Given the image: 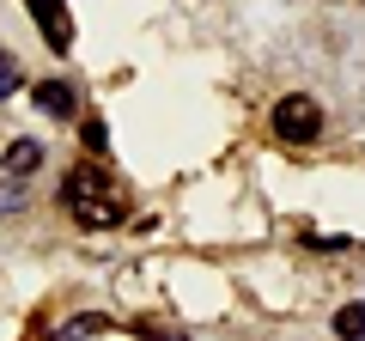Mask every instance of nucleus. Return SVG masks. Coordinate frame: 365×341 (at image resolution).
Segmentation results:
<instances>
[{"instance_id": "f257e3e1", "label": "nucleus", "mask_w": 365, "mask_h": 341, "mask_svg": "<svg viewBox=\"0 0 365 341\" xmlns=\"http://www.w3.org/2000/svg\"><path fill=\"white\" fill-rule=\"evenodd\" d=\"M61 208L73 213V225H86V232H110V225L128 220V195H122L116 183H110L104 170H67V183H61Z\"/></svg>"}, {"instance_id": "f03ea898", "label": "nucleus", "mask_w": 365, "mask_h": 341, "mask_svg": "<svg viewBox=\"0 0 365 341\" xmlns=\"http://www.w3.org/2000/svg\"><path fill=\"white\" fill-rule=\"evenodd\" d=\"M274 134H280V141H292V146H311L317 134H323V104H317V98H304V92L280 98V104H274Z\"/></svg>"}, {"instance_id": "7ed1b4c3", "label": "nucleus", "mask_w": 365, "mask_h": 341, "mask_svg": "<svg viewBox=\"0 0 365 341\" xmlns=\"http://www.w3.org/2000/svg\"><path fill=\"white\" fill-rule=\"evenodd\" d=\"M25 6H31V19H37V31H43L49 49H67V43H73V19H67L61 0H25Z\"/></svg>"}, {"instance_id": "20e7f679", "label": "nucleus", "mask_w": 365, "mask_h": 341, "mask_svg": "<svg viewBox=\"0 0 365 341\" xmlns=\"http://www.w3.org/2000/svg\"><path fill=\"white\" fill-rule=\"evenodd\" d=\"M37 110H43V116H73L79 98H73L67 79H43V86H37Z\"/></svg>"}, {"instance_id": "39448f33", "label": "nucleus", "mask_w": 365, "mask_h": 341, "mask_svg": "<svg viewBox=\"0 0 365 341\" xmlns=\"http://www.w3.org/2000/svg\"><path fill=\"white\" fill-rule=\"evenodd\" d=\"M0 165H6V177H31V170L43 165V146L37 141H13L6 153H0Z\"/></svg>"}, {"instance_id": "423d86ee", "label": "nucleus", "mask_w": 365, "mask_h": 341, "mask_svg": "<svg viewBox=\"0 0 365 341\" xmlns=\"http://www.w3.org/2000/svg\"><path fill=\"white\" fill-rule=\"evenodd\" d=\"M61 335H134V329L110 323L104 311H86V317H73V323H61Z\"/></svg>"}, {"instance_id": "0eeeda50", "label": "nucleus", "mask_w": 365, "mask_h": 341, "mask_svg": "<svg viewBox=\"0 0 365 341\" xmlns=\"http://www.w3.org/2000/svg\"><path fill=\"white\" fill-rule=\"evenodd\" d=\"M335 335L365 341V305H341V311H335Z\"/></svg>"}, {"instance_id": "6e6552de", "label": "nucleus", "mask_w": 365, "mask_h": 341, "mask_svg": "<svg viewBox=\"0 0 365 341\" xmlns=\"http://www.w3.org/2000/svg\"><path fill=\"white\" fill-rule=\"evenodd\" d=\"M25 208V183L19 177H0V213H19Z\"/></svg>"}, {"instance_id": "1a4fd4ad", "label": "nucleus", "mask_w": 365, "mask_h": 341, "mask_svg": "<svg viewBox=\"0 0 365 341\" xmlns=\"http://www.w3.org/2000/svg\"><path fill=\"white\" fill-rule=\"evenodd\" d=\"M13 92H19V61L0 49V98H13Z\"/></svg>"}, {"instance_id": "9d476101", "label": "nucleus", "mask_w": 365, "mask_h": 341, "mask_svg": "<svg viewBox=\"0 0 365 341\" xmlns=\"http://www.w3.org/2000/svg\"><path fill=\"white\" fill-rule=\"evenodd\" d=\"M86 146H91V153H104V146H110V134H104L98 116H86Z\"/></svg>"}]
</instances>
